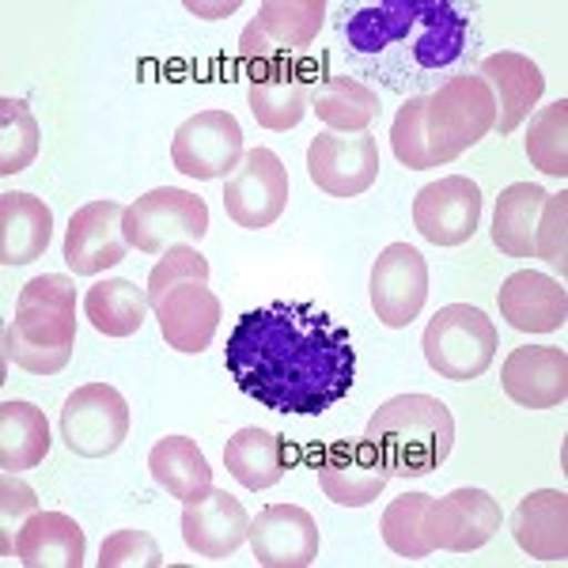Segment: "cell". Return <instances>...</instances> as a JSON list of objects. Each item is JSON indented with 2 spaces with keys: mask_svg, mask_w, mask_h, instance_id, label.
Wrapping results in <instances>:
<instances>
[{
  "mask_svg": "<svg viewBox=\"0 0 568 568\" xmlns=\"http://www.w3.org/2000/svg\"><path fill=\"white\" fill-rule=\"evenodd\" d=\"M493 130H497V103L478 72H459L428 95L425 141L433 163H455Z\"/></svg>",
  "mask_w": 568,
  "mask_h": 568,
  "instance_id": "obj_5",
  "label": "cell"
},
{
  "mask_svg": "<svg viewBox=\"0 0 568 568\" xmlns=\"http://www.w3.org/2000/svg\"><path fill=\"white\" fill-rule=\"evenodd\" d=\"M337 50L398 95H433L478 58L474 16L452 0H375L334 8Z\"/></svg>",
  "mask_w": 568,
  "mask_h": 568,
  "instance_id": "obj_2",
  "label": "cell"
},
{
  "mask_svg": "<svg viewBox=\"0 0 568 568\" xmlns=\"http://www.w3.org/2000/svg\"><path fill=\"white\" fill-rule=\"evenodd\" d=\"M288 205V171L270 149L243 152V163L224 179V209L246 232L277 224Z\"/></svg>",
  "mask_w": 568,
  "mask_h": 568,
  "instance_id": "obj_10",
  "label": "cell"
},
{
  "mask_svg": "<svg viewBox=\"0 0 568 568\" xmlns=\"http://www.w3.org/2000/svg\"><path fill=\"white\" fill-rule=\"evenodd\" d=\"M122 220V201H88L84 209L72 213L65 232V262L77 277H95L130 254Z\"/></svg>",
  "mask_w": 568,
  "mask_h": 568,
  "instance_id": "obj_17",
  "label": "cell"
},
{
  "mask_svg": "<svg viewBox=\"0 0 568 568\" xmlns=\"http://www.w3.org/2000/svg\"><path fill=\"white\" fill-rule=\"evenodd\" d=\"M565 227H568V194H546L542 216H538V232H535V258L557 265V273L568 270Z\"/></svg>",
  "mask_w": 568,
  "mask_h": 568,
  "instance_id": "obj_40",
  "label": "cell"
},
{
  "mask_svg": "<svg viewBox=\"0 0 568 568\" xmlns=\"http://www.w3.org/2000/svg\"><path fill=\"white\" fill-rule=\"evenodd\" d=\"M39 511V497H34L31 485H23L16 474L0 478V524H4V557H12V527L20 530L27 519Z\"/></svg>",
  "mask_w": 568,
  "mask_h": 568,
  "instance_id": "obj_41",
  "label": "cell"
},
{
  "mask_svg": "<svg viewBox=\"0 0 568 568\" xmlns=\"http://www.w3.org/2000/svg\"><path fill=\"white\" fill-rule=\"evenodd\" d=\"M481 220V190L466 175H447L428 182L414 197V224L428 243L436 246H463L474 240Z\"/></svg>",
  "mask_w": 568,
  "mask_h": 568,
  "instance_id": "obj_16",
  "label": "cell"
},
{
  "mask_svg": "<svg viewBox=\"0 0 568 568\" xmlns=\"http://www.w3.org/2000/svg\"><path fill=\"white\" fill-rule=\"evenodd\" d=\"M246 542L262 568H307L318 557V524L300 504H270L251 519Z\"/></svg>",
  "mask_w": 568,
  "mask_h": 568,
  "instance_id": "obj_18",
  "label": "cell"
},
{
  "mask_svg": "<svg viewBox=\"0 0 568 568\" xmlns=\"http://www.w3.org/2000/svg\"><path fill=\"white\" fill-rule=\"evenodd\" d=\"M155 318H160V334L171 349L197 356L213 345V334L220 326V300L205 281H186L163 296V304L155 307Z\"/></svg>",
  "mask_w": 568,
  "mask_h": 568,
  "instance_id": "obj_21",
  "label": "cell"
},
{
  "mask_svg": "<svg viewBox=\"0 0 568 568\" xmlns=\"http://www.w3.org/2000/svg\"><path fill=\"white\" fill-rule=\"evenodd\" d=\"M149 292L136 288L125 277H106L91 284L84 296V315L88 323L106 337H133L149 318Z\"/></svg>",
  "mask_w": 568,
  "mask_h": 568,
  "instance_id": "obj_31",
  "label": "cell"
},
{
  "mask_svg": "<svg viewBox=\"0 0 568 568\" xmlns=\"http://www.w3.org/2000/svg\"><path fill=\"white\" fill-rule=\"evenodd\" d=\"M428 300V262L417 246L390 243L372 270V307L375 318L390 329L409 326Z\"/></svg>",
  "mask_w": 568,
  "mask_h": 568,
  "instance_id": "obj_13",
  "label": "cell"
},
{
  "mask_svg": "<svg viewBox=\"0 0 568 568\" xmlns=\"http://www.w3.org/2000/svg\"><path fill=\"white\" fill-rule=\"evenodd\" d=\"M504 394L516 406L554 409L568 398V356L554 345H524L511 349L500 368Z\"/></svg>",
  "mask_w": 568,
  "mask_h": 568,
  "instance_id": "obj_20",
  "label": "cell"
},
{
  "mask_svg": "<svg viewBox=\"0 0 568 568\" xmlns=\"http://www.w3.org/2000/svg\"><path fill=\"white\" fill-rule=\"evenodd\" d=\"M516 546L535 561H568V497L561 489H538L519 500L511 516Z\"/></svg>",
  "mask_w": 568,
  "mask_h": 568,
  "instance_id": "obj_24",
  "label": "cell"
},
{
  "mask_svg": "<svg viewBox=\"0 0 568 568\" xmlns=\"http://www.w3.org/2000/svg\"><path fill=\"white\" fill-rule=\"evenodd\" d=\"M527 160L542 175H568V99H557L527 122Z\"/></svg>",
  "mask_w": 568,
  "mask_h": 568,
  "instance_id": "obj_34",
  "label": "cell"
},
{
  "mask_svg": "<svg viewBox=\"0 0 568 568\" xmlns=\"http://www.w3.org/2000/svg\"><path fill=\"white\" fill-rule=\"evenodd\" d=\"M307 175L329 197H361L379 179V149L375 133L326 130L307 149Z\"/></svg>",
  "mask_w": 568,
  "mask_h": 568,
  "instance_id": "obj_9",
  "label": "cell"
},
{
  "mask_svg": "<svg viewBox=\"0 0 568 568\" xmlns=\"http://www.w3.org/2000/svg\"><path fill=\"white\" fill-rule=\"evenodd\" d=\"M163 549L149 530H118L99 549V568H160Z\"/></svg>",
  "mask_w": 568,
  "mask_h": 568,
  "instance_id": "obj_39",
  "label": "cell"
},
{
  "mask_svg": "<svg viewBox=\"0 0 568 568\" xmlns=\"http://www.w3.org/2000/svg\"><path fill=\"white\" fill-rule=\"evenodd\" d=\"M77 345V288L61 273L27 281L4 326V356L31 375H58Z\"/></svg>",
  "mask_w": 568,
  "mask_h": 568,
  "instance_id": "obj_3",
  "label": "cell"
},
{
  "mask_svg": "<svg viewBox=\"0 0 568 568\" xmlns=\"http://www.w3.org/2000/svg\"><path fill=\"white\" fill-rule=\"evenodd\" d=\"M16 561L27 568H80L84 530L65 511H34L16 530Z\"/></svg>",
  "mask_w": 568,
  "mask_h": 568,
  "instance_id": "obj_26",
  "label": "cell"
},
{
  "mask_svg": "<svg viewBox=\"0 0 568 568\" xmlns=\"http://www.w3.org/2000/svg\"><path fill=\"white\" fill-rule=\"evenodd\" d=\"M224 466L243 489H270L284 478L288 459H284L281 436L265 428H240L224 447Z\"/></svg>",
  "mask_w": 568,
  "mask_h": 568,
  "instance_id": "obj_33",
  "label": "cell"
},
{
  "mask_svg": "<svg viewBox=\"0 0 568 568\" xmlns=\"http://www.w3.org/2000/svg\"><path fill=\"white\" fill-rule=\"evenodd\" d=\"M125 240L141 254H163L179 243H201L209 232V205L179 186L149 190L125 205Z\"/></svg>",
  "mask_w": 568,
  "mask_h": 568,
  "instance_id": "obj_7",
  "label": "cell"
},
{
  "mask_svg": "<svg viewBox=\"0 0 568 568\" xmlns=\"http://www.w3.org/2000/svg\"><path fill=\"white\" fill-rule=\"evenodd\" d=\"M224 364L246 398L296 417L326 414L356 379L349 329L323 307L284 300L240 315L227 334Z\"/></svg>",
  "mask_w": 568,
  "mask_h": 568,
  "instance_id": "obj_1",
  "label": "cell"
},
{
  "mask_svg": "<svg viewBox=\"0 0 568 568\" xmlns=\"http://www.w3.org/2000/svg\"><path fill=\"white\" fill-rule=\"evenodd\" d=\"M311 88L315 80H307L300 65H265V72L251 77V88H246V103H251L258 125L273 133L296 130L304 122V114L311 110Z\"/></svg>",
  "mask_w": 568,
  "mask_h": 568,
  "instance_id": "obj_25",
  "label": "cell"
},
{
  "mask_svg": "<svg viewBox=\"0 0 568 568\" xmlns=\"http://www.w3.org/2000/svg\"><path fill=\"white\" fill-rule=\"evenodd\" d=\"M368 439L390 466V478H425L452 455L455 420L433 394H398L375 409Z\"/></svg>",
  "mask_w": 568,
  "mask_h": 568,
  "instance_id": "obj_4",
  "label": "cell"
},
{
  "mask_svg": "<svg viewBox=\"0 0 568 568\" xmlns=\"http://www.w3.org/2000/svg\"><path fill=\"white\" fill-rule=\"evenodd\" d=\"M390 466L383 463L379 447L364 439H334L318 452V485L342 508H364L387 489Z\"/></svg>",
  "mask_w": 568,
  "mask_h": 568,
  "instance_id": "obj_14",
  "label": "cell"
},
{
  "mask_svg": "<svg viewBox=\"0 0 568 568\" xmlns=\"http://www.w3.org/2000/svg\"><path fill=\"white\" fill-rule=\"evenodd\" d=\"M478 77L489 84L497 103V133H511L527 122V114L546 91V77L527 53L500 50L493 58L478 61Z\"/></svg>",
  "mask_w": 568,
  "mask_h": 568,
  "instance_id": "obj_22",
  "label": "cell"
},
{
  "mask_svg": "<svg viewBox=\"0 0 568 568\" xmlns=\"http://www.w3.org/2000/svg\"><path fill=\"white\" fill-rule=\"evenodd\" d=\"M329 4L323 0H265L240 34V53L246 61L273 65L284 53H296L315 42L323 31Z\"/></svg>",
  "mask_w": 568,
  "mask_h": 568,
  "instance_id": "obj_12",
  "label": "cell"
},
{
  "mask_svg": "<svg viewBox=\"0 0 568 568\" xmlns=\"http://www.w3.org/2000/svg\"><path fill=\"white\" fill-rule=\"evenodd\" d=\"M171 163L186 179H227L243 163V130L227 110H201L179 125Z\"/></svg>",
  "mask_w": 568,
  "mask_h": 568,
  "instance_id": "obj_11",
  "label": "cell"
},
{
  "mask_svg": "<svg viewBox=\"0 0 568 568\" xmlns=\"http://www.w3.org/2000/svg\"><path fill=\"white\" fill-rule=\"evenodd\" d=\"M149 470L155 485H163L182 504L201 500L213 489V466L190 436H163L149 455Z\"/></svg>",
  "mask_w": 568,
  "mask_h": 568,
  "instance_id": "obj_28",
  "label": "cell"
},
{
  "mask_svg": "<svg viewBox=\"0 0 568 568\" xmlns=\"http://www.w3.org/2000/svg\"><path fill=\"white\" fill-rule=\"evenodd\" d=\"M130 436V406L106 383H88L69 394L61 406V439L69 452L84 459H103L114 455Z\"/></svg>",
  "mask_w": 568,
  "mask_h": 568,
  "instance_id": "obj_8",
  "label": "cell"
},
{
  "mask_svg": "<svg viewBox=\"0 0 568 568\" xmlns=\"http://www.w3.org/2000/svg\"><path fill=\"white\" fill-rule=\"evenodd\" d=\"M186 281H205L209 284V262H205V254H197L190 243H179V246H171V251H163V258L152 265V273H149V304L152 311L163 304V296H168L171 288H179V284H186Z\"/></svg>",
  "mask_w": 568,
  "mask_h": 568,
  "instance_id": "obj_38",
  "label": "cell"
},
{
  "mask_svg": "<svg viewBox=\"0 0 568 568\" xmlns=\"http://www.w3.org/2000/svg\"><path fill=\"white\" fill-rule=\"evenodd\" d=\"M39 122L23 99H0V175L12 179L39 160Z\"/></svg>",
  "mask_w": 568,
  "mask_h": 568,
  "instance_id": "obj_35",
  "label": "cell"
},
{
  "mask_svg": "<svg viewBox=\"0 0 568 568\" xmlns=\"http://www.w3.org/2000/svg\"><path fill=\"white\" fill-rule=\"evenodd\" d=\"M500 527V504L485 489H455L447 497L428 500L425 538L433 549L447 554H470L481 549Z\"/></svg>",
  "mask_w": 568,
  "mask_h": 568,
  "instance_id": "obj_15",
  "label": "cell"
},
{
  "mask_svg": "<svg viewBox=\"0 0 568 568\" xmlns=\"http://www.w3.org/2000/svg\"><path fill=\"white\" fill-rule=\"evenodd\" d=\"M311 110L337 133H361L379 118V99L368 84H361L356 77H323L311 88Z\"/></svg>",
  "mask_w": 568,
  "mask_h": 568,
  "instance_id": "obj_32",
  "label": "cell"
},
{
  "mask_svg": "<svg viewBox=\"0 0 568 568\" xmlns=\"http://www.w3.org/2000/svg\"><path fill=\"white\" fill-rule=\"evenodd\" d=\"M425 106H428V95L409 99V103H402L390 125V149L398 155L402 168H409V171L436 168L433 155H428V141H425Z\"/></svg>",
  "mask_w": 568,
  "mask_h": 568,
  "instance_id": "obj_37",
  "label": "cell"
},
{
  "mask_svg": "<svg viewBox=\"0 0 568 568\" xmlns=\"http://www.w3.org/2000/svg\"><path fill=\"white\" fill-rule=\"evenodd\" d=\"M428 493H406V497L390 500L387 511L379 519V535L387 549H394L406 561H420V557L433 554L425 538V508H428Z\"/></svg>",
  "mask_w": 568,
  "mask_h": 568,
  "instance_id": "obj_36",
  "label": "cell"
},
{
  "mask_svg": "<svg viewBox=\"0 0 568 568\" xmlns=\"http://www.w3.org/2000/svg\"><path fill=\"white\" fill-rule=\"evenodd\" d=\"M546 190L535 182H511L497 197L493 209V243L508 258H530L535 254V232L538 216H542Z\"/></svg>",
  "mask_w": 568,
  "mask_h": 568,
  "instance_id": "obj_29",
  "label": "cell"
},
{
  "mask_svg": "<svg viewBox=\"0 0 568 568\" xmlns=\"http://www.w3.org/2000/svg\"><path fill=\"white\" fill-rule=\"evenodd\" d=\"M420 345H425V361L436 375L470 383L489 372L500 337L485 311L470 304H447L428 318Z\"/></svg>",
  "mask_w": 568,
  "mask_h": 568,
  "instance_id": "obj_6",
  "label": "cell"
},
{
  "mask_svg": "<svg viewBox=\"0 0 568 568\" xmlns=\"http://www.w3.org/2000/svg\"><path fill=\"white\" fill-rule=\"evenodd\" d=\"M0 262L31 265L53 240V213L23 190L0 194Z\"/></svg>",
  "mask_w": 568,
  "mask_h": 568,
  "instance_id": "obj_27",
  "label": "cell"
},
{
  "mask_svg": "<svg viewBox=\"0 0 568 568\" xmlns=\"http://www.w3.org/2000/svg\"><path fill=\"white\" fill-rule=\"evenodd\" d=\"M500 315L524 334H549L568 323V292L546 273H511L500 284Z\"/></svg>",
  "mask_w": 568,
  "mask_h": 568,
  "instance_id": "obj_23",
  "label": "cell"
},
{
  "mask_svg": "<svg viewBox=\"0 0 568 568\" xmlns=\"http://www.w3.org/2000/svg\"><path fill=\"white\" fill-rule=\"evenodd\" d=\"M251 538V516L232 493L209 489L201 500L182 504V542L197 557H232Z\"/></svg>",
  "mask_w": 568,
  "mask_h": 568,
  "instance_id": "obj_19",
  "label": "cell"
},
{
  "mask_svg": "<svg viewBox=\"0 0 568 568\" xmlns=\"http://www.w3.org/2000/svg\"><path fill=\"white\" fill-rule=\"evenodd\" d=\"M50 455V420L31 402L0 406V466L4 474H23Z\"/></svg>",
  "mask_w": 568,
  "mask_h": 568,
  "instance_id": "obj_30",
  "label": "cell"
}]
</instances>
